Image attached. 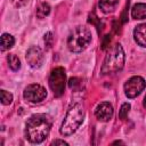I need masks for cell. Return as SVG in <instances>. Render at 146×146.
I'll return each instance as SVG.
<instances>
[{
	"mask_svg": "<svg viewBox=\"0 0 146 146\" xmlns=\"http://www.w3.org/2000/svg\"><path fill=\"white\" fill-rule=\"evenodd\" d=\"M51 117L47 114H34L32 115L25 125V137L33 144L43 141L51 129Z\"/></svg>",
	"mask_w": 146,
	"mask_h": 146,
	"instance_id": "1",
	"label": "cell"
},
{
	"mask_svg": "<svg viewBox=\"0 0 146 146\" xmlns=\"http://www.w3.org/2000/svg\"><path fill=\"white\" fill-rule=\"evenodd\" d=\"M124 60H125L124 50L120 43H116L108 50L103 62L100 72L103 74H110V75L115 74L123 68Z\"/></svg>",
	"mask_w": 146,
	"mask_h": 146,
	"instance_id": "2",
	"label": "cell"
},
{
	"mask_svg": "<svg viewBox=\"0 0 146 146\" xmlns=\"http://www.w3.org/2000/svg\"><path fill=\"white\" fill-rule=\"evenodd\" d=\"M83 107L80 103H74L70 106L64 121L60 127V133L63 136H71L74 133L83 121Z\"/></svg>",
	"mask_w": 146,
	"mask_h": 146,
	"instance_id": "3",
	"label": "cell"
},
{
	"mask_svg": "<svg viewBox=\"0 0 146 146\" xmlns=\"http://www.w3.org/2000/svg\"><path fill=\"white\" fill-rule=\"evenodd\" d=\"M91 42V32L86 26L74 27L67 36V47L72 52L83 51Z\"/></svg>",
	"mask_w": 146,
	"mask_h": 146,
	"instance_id": "4",
	"label": "cell"
},
{
	"mask_svg": "<svg viewBox=\"0 0 146 146\" xmlns=\"http://www.w3.org/2000/svg\"><path fill=\"white\" fill-rule=\"evenodd\" d=\"M66 84V73L63 67H56L51 71L49 76V86L56 97H60L64 94Z\"/></svg>",
	"mask_w": 146,
	"mask_h": 146,
	"instance_id": "5",
	"label": "cell"
},
{
	"mask_svg": "<svg viewBox=\"0 0 146 146\" xmlns=\"http://www.w3.org/2000/svg\"><path fill=\"white\" fill-rule=\"evenodd\" d=\"M145 87H146L145 80L139 75H135L131 76L124 83V94L128 98H135L145 89Z\"/></svg>",
	"mask_w": 146,
	"mask_h": 146,
	"instance_id": "6",
	"label": "cell"
},
{
	"mask_svg": "<svg viewBox=\"0 0 146 146\" xmlns=\"http://www.w3.org/2000/svg\"><path fill=\"white\" fill-rule=\"evenodd\" d=\"M23 96L30 103H40L47 97V91L42 86L38 83H32L24 89Z\"/></svg>",
	"mask_w": 146,
	"mask_h": 146,
	"instance_id": "7",
	"label": "cell"
},
{
	"mask_svg": "<svg viewBox=\"0 0 146 146\" xmlns=\"http://www.w3.org/2000/svg\"><path fill=\"white\" fill-rule=\"evenodd\" d=\"M43 52L41 50L40 47L36 46H32L27 49L26 55H25V59L27 62V64L33 67V68H38L41 66V64L43 63Z\"/></svg>",
	"mask_w": 146,
	"mask_h": 146,
	"instance_id": "8",
	"label": "cell"
},
{
	"mask_svg": "<svg viewBox=\"0 0 146 146\" xmlns=\"http://www.w3.org/2000/svg\"><path fill=\"white\" fill-rule=\"evenodd\" d=\"M113 114H114L113 106H112V104H110L108 102H103V103H100V104L96 107V111H95L96 117H97L99 121H103V122L110 121V120L113 117Z\"/></svg>",
	"mask_w": 146,
	"mask_h": 146,
	"instance_id": "9",
	"label": "cell"
},
{
	"mask_svg": "<svg viewBox=\"0 0 146 146\" xmlns=\"http://www.w3.org/2000/svg\"><path fill=\"white\" fill-rule=\"evenodd\" d=\"M133 38L140 47L146 48V23L136 26V29L133 30Z\"/></svg>",
	"mask_w": 146,
	"mask_h": 146,
	"instance_id": "10",
	"label": "cell"
},
{
	"mask_svg": "<svg viewBox=\"0 0 146 146\" xmlns=\"http://www.w3.org/2000/svg\"><path fill=\"white\" fill-rule=\"evenodd\" d=\"M117 5H119V0H99V3H98L100 10L105 14L114 11Z\"/></svg>",
	"mask_w": 146,
	"mask_h": 146,
	"instance_id": "11",
	"label": "cell"
},
{
	"mask_svg": "<svg viewBox=\"0 0 146 146\" xmlns=\"http://www.w3.org/2000/svg\"><path fill=\"white\" fill-rule=\"evenodd\" d=\"M131 16L135 19L146 18V3H136L131 9Z\"/></svg>",
	"mask_w": 146,
	"mask_h": 146,
	"instance_id": "12",
	"label": "cell"
},
{
	"mask_svg": "<svg viewBox=\"0 0 146 146\" xmlns=\"http://www.w3.org/2000/svg\"><path fill=\"white\" fill-rule=\"evenodd\" d=\"M15 43V39L11 34L9 33H3L1 35V50L5 51V50H8L10 49Z\"/></svg>",
	"mask_w": 146,
	"mask_h": 146,
	"instance_id": "13",
	"label": "cell"
},
{
	"mask_svg": "<svg viewBox=\"0 0 146 146\" xmlns=\"http://www.w3.org/2000/svg\"><path fill=\"white\" fill-rule=\"evenodd\" d=\"M50 6L48 2H41L39 5V7L36 8V16L39 18H44L46 16H48L50 14Z\"/></svg>",
	"mask_w": 146,
	"mask_h": 146,
	"instance_id": "14",
	"label": "cell"
},
{
	"mask_svg": "<svg viewBox=\"0 0 146 146\" xmlns=\"http://www.w3.org/2000/svg\"><path fill=\"white\" fill-rule=\"evenodd\" d=\"M7 62H8L9 67H10L13 71H18V70L21 68V60H19V58H18L16 55H14V54L8 55Z\"/></svg>",
	"mask_w": 146,
	"mask_h": 146,
	"instance_id": "15",
	"label": "cell"
},
{
	"mask_svg": "<svg viewBox=\"0 0 146 146\" xmlns=\"http://www.w3.org/2000/svg\"><path fill=\"white\" fill-rule=\"evenodd\" d=\"M13 102V95L6 90H1V103L3 105H9Z\"/></svg>",
	"mask_w": 146,
	"mask_h": 146,
	"instance_id": "16",
	"label": "cell"
},
{
	"mask_svg": "<svg viewBox=\"0 0 146 146\" xmlns=\"http://www.w3.org/2000/svg\"><path fill=\"white\" fill-rule=\"evenodd\" d=\"M129 111H130V104H128V103L122 104V106H121V108H120V112H119L120 119H121V120H124V119L128 116Z\"/></svg>",
	"mask_w": 146,
	"mask_h": 146,
	"instance_id": "17",
	"label": "cell"
},
{
	"mask_svg": "<svg viewBox=\"0 0 146 146\" xmlns=\"http://www.w3.org/2000/svg\"><path fill=\"white\" fill-rule=\"evenodd\" d=\"M52 41H54V38H52V33L51 32H47L44 34V43L47 46V48H50L52 46Z\"/></svg>",
	"mask_w": 146,
	"mask_h": 146,
	"instance_id": "18",
	"label": "cell"
},
{
	"mask_svg": "<svg viewBox=\"0 0 146 146\" xmlns=\"http://www.w3.org/2000/svg\"><path fill=\"white\" fill-rule=\"evenodd\" d=\"M79 84H80V82H79L78 78H71L70 81H68V86H70L71 89H75L76 86H79Z\"/></svg>",
	"mask_w": 146,
	"mask_h": 146,
	"instance_id": "19",
	"label": "cell"
},
{
	"mask_svg": "<svg viewBox=\"0 0 146 146\" xmlns=\"http://www.w3.org/2000/svg\"><path fill=\"white\" fill-rule=\"evenodd\" d=\"M29 1H30V0H11V2L14 3V6H16V7H23V6H25Z\"/></svg>",
	"mask_w": 146,
	"mask_h": 146,
	"instance_id": "20",
	"label": "cell"
},
{
	"mask_svg": "<svg viewBox=\"0 0 146 146\" xmlns=\"http://www.w3.org/2000/svg\"><path fill=\"white\" fill-rule=\"evenodd\" d=\"M67 145V143L66 141H64V140H59V139H56V140H54L52 141V145Z\"/></svg>",
	"mask_w": 146,
	"mask_h": 146,
	"instance_id": "21",
	"label": "cell"
},
{
	"mask_svg": "<svg viewBox=\"0 0 146 146\" xmlns=\"http://www.w3.org/2000/svg\"><path fill=\"white\" fill-rule=\"evenodd\" d=\"M143 105H144V107L146 108V95H145V97H144V100H143Z\"/></svg>",
	"mask_w": 146,
	"mask_h": 146,
	"instance_id": "22",
	"label": "cell"
},
{
	"mask_svg": "<svg viewBox=\"0 0 146 146\" xmlns=\"http://www.w3.org/2000/svg\"><path fill=\"white\" fill-rule=\"evenodd\" d=\"M113 144H123V143H122V141H120V140H119V141H114V143H113Z\"/></svg>",
	"mask_w": 146,
	"mask_h": 146,
	"instance_id": "23",
	"label": "cell"
}]
</instances>
